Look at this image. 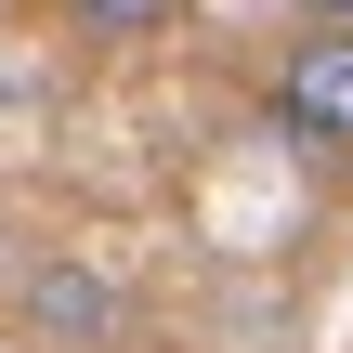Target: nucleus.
<instances>
[{"mask_svg":"<svg viewBox=\"0 0 353 353\" xmlns=\"http://www.w3.org/2000/svg\"><path fill=\"white\" fill-rule=\"evenodd\" d=\"M275 118H288L301 144H353V26L288 39V65H275Z\"/></svg>","mask_w":353,"mask_h":353,"instance_id":"f257e3e1","label":"nucleus"},{"mask_svg":"<svg viewBox=\"0 0 353 353\" xmlns=\"http://www.w3.org/2000/svg\"><path fill=\"white\" fill-rule=\"evenodd\" d=\"M65 26L131 52V39H170V26H183V0H65Z\"/></svg>","mask_w":353,"mask_h":353,"instance_id":"f03ea898","label":"nucleus"},{"mask_svg":"<svg viewBox=\"0 0 353 353\" xmlns=\"http://www.w3.org/2000/svg\"><path fill=\"white\" fill-rule=\"evenodd\" d=\"M26 314H39V327H105V288L65 275V262H39V275H26Z\"/></svg>","mask_w":353,"mask_h":353,"instance_id":"7ed1b4c3","label":"nucleus"},{"mask_svg":"<svg viewBox=\"0 0 353 353\" xmlns=\"http://www.w3.org/2000/svg\"><path fill=\"white\" fill-rule=\"evenodd\" d=\"M301 26H353V0H301Z\"/></svg>","mask_w":353,"mask_h":353,"instance_id":"20e7f679","label":"nucleus"}]
</instances>
